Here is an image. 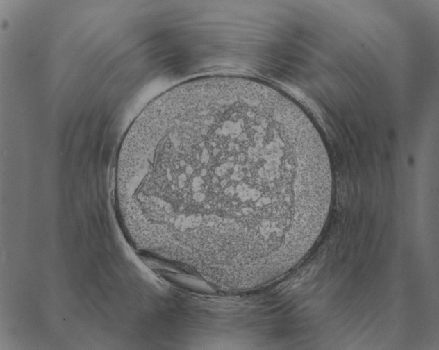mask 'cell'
<instances>
[{"label": "cell", "instance_id": "6da1fadb", "mask_svg": "<svg viewBox=\"0 0 439 350\" xmlns=\"http://www.w3.org/2000/svg\"><path fill=\"white\" fill-rule=\"evenodd\" d=\"M113 182L144 252L242 292L309 252L333 179L322 138L297 104L264 83L213 76L169 90L140 113Z\"/></svg>", "mask_w": 439, "mask_h": 350}]
</instances>
